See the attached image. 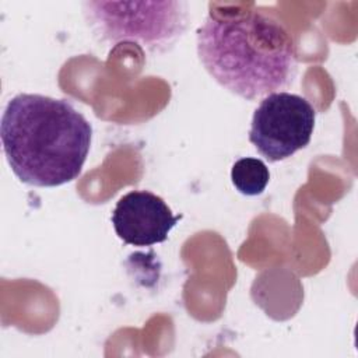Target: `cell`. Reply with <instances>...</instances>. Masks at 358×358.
<instances>
[{"label":"cell","instance_id":"cell-1","mask_svg":"<svg viewBox=\"0 0 358 358\" xmlns=\"http://www.w3.org/2000/svg\"><path fill=\"white\" fill-rule=\"evenodd\" d=\"M206 71L229 92L256 101L289 87L298 73L296 45L287 27L255 7L211 8L196 31Z\"/></svg>","mask_w":358,"mask_h":358},{"label":"cell","instance_id":"cell-2","mask_svg":"<svg viewBox=\"0 0 358 358\" xmlns=\"http://www.w3.org/2000/svg\"><path fill=\"white\" fill-rule=\"evenodd\" d=\"M0 138L6 159L21 182L55 187L80 176L92 127L64 99L18 94L4 108Z\"/></svg>","mask_w":358,"mask_h":358},{"label":"cell","instance_id":"cell-3","mask_svg":"<svg viewBox=\"0 0 358 358\" xmlns=\"http://www.w3.org/2000/svg\"><path fill=\"white\" fill-rule=\"evenodd\" d=\"M83 15L98 43H136L150 55L169 52L189 25L187 3L84 1Z\"/></svg>","mask_w":358,"mask_h":358},{"label":"cell","instance_id":"cell-4","mask_svg":"<svg viewBox=\"0 0 358 358\" xmlns=\"http://www.w3.org/2000/svg\"><path fill=\"white\" fill-rule=\"evenodd\" d=\"M315 117L303 96L285 91L268 94L255 109L249 141L268 162L287 159L309 144Z\"/></svg>","mask_w":358,"mask_h":358},{"label":"cell","instance_id":"cell-5","mask_svg":"<svg viewBox=\"0 0 358 358\" xmlns=\"http://www.w3.org/2000/svg\"><path fill=\"white\" fill-rule=\"evenodd\" d=\"M180 218L162 197L150 190H131L119 199L110 220L124 243L151 246L165 242Z\"/></svg>","mask_w":358,"mask_h":358},{"label":"cell","instance_id":"cell-6","mask_svg":"<svg viewBox=\"0 0 358 358\" xmlns=\"http://www.w3.org/2000/svg\"><path fill=\"white\" fill-rule=\"evenodd\" d=\"M231 180L239 193L257 196L264 192L270 180V172L262 159L246 157L232 165Z\"/></svg>","mask_w":358,"mask_h":358}]
</instances>
